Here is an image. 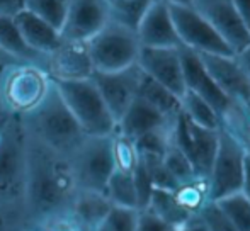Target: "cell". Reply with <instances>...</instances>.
Returning <instances> with one entry per match:
<instances>
[{"mask_svg": "<svg viewBox=\"0 0 250 231\" xmlns=\"http://www.w3.org/2000/svg\"><path fill=\"white\" fill-rule=\"evenodd\" d=\"M181 59H182V70H184V82L186 90H191L201 99H204L214 111H216L220 121H223L230 113H233L235 104L231 99H228L221 89L216 85L211 75L208 73L206 66L203 65L199 55L188 48H181Z\"/></svg>", "mask_w": 250, "mask_h": 231, "instance_id": "5bb4252c", "label": "cell"}, {"mask_svg": "<svg viewBox=\"0 0 250 231\" xmlns=\"http://www.w3.org/2000/svg\"><path fill=\"white\" fill-rule=\"evenodd\" d=\"M0 50H3L7 55L16 58L17 61L24 63H33L38 65L46 72V59L48 57L38 55L33 51L26 43H24L22 36H21L19 29L16 26L14 17L0 16Z\"/></svg>", "mask_w": 250, "mask_h": 231, "instance_id": "603a6c76", "label": "cell"}, {"mask_svg": "<svg viewBox=\"0 0 250 231\" xmlns=\"http://www.w3.org/2000/svg\"><path fill=\"white\" fill-rule=\"evenodd\" d=\"M19 119L27 136L65 156L66 160H70L80 143L87 138L66 104L63 102L53 80L43 102Z\"/></svg>", "mask_w": 250, "mask_h": 231, "instance_id": "7a4b0ae2", "label": "cell"}, {"mask_svg": "<svg viewBox=\"0 0 250 231\" xmlns=\"http://www.w3.org/2000/svg\"><path fill=\"white\" fill-rule=\"evenodd\" d=\"M199 58L221 92L250 113V78L237 58L220 55H199Z\"/></svg>", "mask_w": 250, "mask_h": 231, "instance_id": "2e32d148", "label": "cell"}, {"mask_svg": "<svg viewBox=\"0 0 250 231\" xmlns=\"http://www.w3.org/2000/svg\"><path fill=\"white\" fill-rule=\"evenodd\" d=\"M24 9H26L24 0H0V16L16 17Z\"/></svg>", "mask_w": 250, "mask_h": 231, "instance_id": "8d00e7d4", "label": "cell"}, {"mask_svg": "<svg viewBox=\"0 0 250 231\" xmlns=\"http://www.w3.org/2000/svg\"><path fill=\"white\" fill-rule=\"evenodd\" d=\"M51 78L41 66L16 61L0 70V107L3 116L22 117L46 97Z\"/></svg>", "mask_w": 250, "mask_h": 231, "instance_id": "3957f363", "label": "cell"}, {"mask_svg": "<svg viewBox=\"0 0 250 231\" xmlns=\"http://www.w3.org/2000/svg\"><path fill=\"white\" fill-rule=\"evenodd\" d=\"M24 231H89L85 230L70 212L48 216L36 221H27Z\"/></svg>", "mask_w": 250, "mask_h": 231, "instance_id": "1f68e13d", "label": "cell"}, {"mask_svg": "<svg viewBox=\"0 0 250 231\" xmlns=\"http://www.w3.org/2000/svg\"><path fill=\"white\" fill-rule=\"evenodd\" d=\"M142 48H182L170 16L168 3L153 0L136 26Z\"/></svg>", "mask_w": 250, "mask_h": 231, "instance_id": "ac0fdd59", "label": "cell"}, {"mask_svg": "<svg viewBox=\"0 0 250 231\" xmlns=\"http://www.w3.org/2000/svg\"><path fill=\"white\" fill-rule=\"evenodd\" d=\"M151 2L153 0H104L111 19L133 27L135 31Z\"/></svg>", "mask_w": 250, "mask_h": 231, "instance_id": "4316f807", "label": "cell"}, {"mask_svg": "<svg viewBox=\"0 0 250 231\" xmlns=\"http://www.w3.org/2000/svg\"><path fill=\"white\" fill-rule=\"evenodd\" d=\"M27 143L19 117H7L0 129V202H24Z\"/></svg>", "mask_w": 250, "mask_h": 231, "instance_id": "277c9868", "label": "cell"}, {"mask_svg": "<svg viewBox=\"0 0 250 231\" xmlns=\"http://www.w3.org/2000/svg\"><path fill=\"white\" fill-rule=\"evenodd\" d=\"M191 5L214 27L235 55L250 44V33L231 0H192Z\"/></svg>", "mask_w": 250, "mask_h": 231, "instance_id": "7c38bea8", "label": "cell"}, {"mask_svg": "<svg viewBox=\"0 0 250 231\" xmlns=\"http://www.w3.org/2000/svg\"><path fill=\"white\" fill-rule=\"evenodd\" d=\"M167 3H181V5H191L192 0H164Z\"/></svg>", "mask_w": 250, "mask_h": 231, "instance_id": "7bdbcfd3", "label": "cell"}, {"mask_svg": "<svg viewBox=\"0 0 250 231\" xmlns=\"http://www.w3.org/2000/svg\"><path fill=\"white\" fill-rule=\"evenodd\" d=\"M114 206L104 192L77 191L75 199L70 206V214L80 223L85 230L96 231L97 226L104 221Z\"/></svg>", "mask_w": 250, "mask_h": 231, "instance_id": "44dd1931", "label": "cell"}, {"mask_svg": "<svg viewBox=\"0 0 250 231\" xmlns=\"http://www.w3.org/2000/svg\"><path fill=\"white\" fill-rule=\"evenodd\" d=\"M24 5L26 10L41 17L60 31L68 12L70 0H24Z\"/></svg>", "mask_w": 250, "mask_h": 231, "instance_id": "83f0119b", "label": "cell"}, {"mask_svg": "<svg viewBox=\"0 0 250 231\" xmlns=\"http://www.w3.org/2000/svg\"><path fill=\"white\" fill-rule=\"evenodd\" d=\"M181 113L201 128L214 129V131L221 129V121L216 111L191 90H186L184 96L181 97Z\"/></svg>", "mask_w": 250, "mask_h": 231, "instance_id": "d4e9b609", "label": "cell"}, {"mask_svg": "<svg viewBox=\"0 0 250 231\" xmlns=\"http://www.w3.org/2000/svg\"><path fill=\"white\" fill-rule=\"evenodd\" d=\"M174 121H175V117L174 119L165 117V116L158 113L155 107H151L148 102H145L143 99L136 97L131 106L126 109V113L123 114L121 119L118 121L116 131L135 141V139L142 138L146 133L167 128V126H170Z\"/></svg>", "mask_w": 250, "mask_h": 231, "instance_id": "d6986e66", "label": "cell"}, {"mask_svg": "<svg viewBox=\"0 0 250 231\" xmlns=\"http://www.w3.org/2000/svg\"><path fill=\"white\" fill-rule=\"evenodd\" d=\"M94 72H119L136 65L142 44L136 31L109 19L96 36L87 41Z\"/></svg>", "mask_w": 250, "mask_h": 231, "instance_id": "8992f818", "label": "cell"}, {"mask_svg": "<svg viewBox=\"0 0 250 231\" xmlns=\"http://www.w3.org/2000/svg\"><path fill=\"white\" fill-rule=\"evenodd\" d=\"M198 218L206 231H237V228L227 218V214L220 209V206L213 201H208L203 206Z\"/></svg>", "mask_w": 250, "mask_h": 231, "instance_id": "e575fe53", "label": "cell"}, {"mask_svg": "<svg viewBox=\"0 0 250 231\" xmlns=\"http://www.w3.org/2000/svg\"><path fill=\"white\" fill-rule=\"evenodd\" d=\"M68 162L79 191L105 192V185L114 172L112 135L87 136Z\"/></svg>", "mask_w": 250, "mask_h": 231, "instance_id": "52a82bcc", "label": "cell"}, {"mask_svg": "<svg viewBox=\"0 0 250 231\" xmlns=\"http://www.w3.org/2000/svg\"><path fill=\"white\" fill-rule=\"evenodd\" d=\"M218 139L220 131L201 128L189 121L182 113L177 114L172 126V143L188 156L194 173L206 180L216 155Z\"/></svg>", "mask_w": 250, "mask_h": 231, "instance_id": "30bf717a", "label": "cell"}, {"mask_svg": "<svg viewBox=\"0 0 250 231\" xmlns=\"http://www.w3.org/2000/svg\"><path fill=\"white\" fill-rule=\"evenodd\" d=\"M168 9L182 48H188L198 55L235 57L223 38L192 5L168 3Z\"/></svg>", "mask_w": 250, "mask_h": 231, "instance_id": "9c48e42d", "label": "cell"}, {"mask_svg": "<svg viewBox=\"0 0 250 231\" xmlns=\"http://www.w3.org/2000/svg\"><path fill=\"white\" fill-rule=\"evenodd\" d=\"M7 117H3V119H0V129H2V126H3V121H5Z\"/></svg>", "mask_w": 250, "mask_h": 231, "instance_id": "f6af8a7d", "label": "cell"}, {"mask_svg": "<svg viewBox=\"0 0 250 231\" xmlns=\"http://www.w3.org/2000/svg\"><path fill=\"white\" fill-rule=\"evenodd\" d=\"M133 182H135L136 199H138V211H145L148 208L155 185L148 165L143 160H138V165H136L135 172H133Z\"/></svg>", "mask_w": 250, "mask_h": 231, "instance_id": "836d02e7", "label": "cell"}, {"mask_svg": "<svg viewBox=\"0 0 250 231\" xmlns=\"http://www.w3.org/2000/svg\"><path fill=\"white\" fill-rule=\"evenodd\" d=\"M112 158H114V170L128 173L135 172L140 160L135 141L118 131L112 133Z\"/></svg>", "mask_w": 250, "mask_h": 231, "instance_id": "f1b7e54d", "label": "cell"}, {"mask_svg": "<svg viewBox=\"0 0 250 231\" xmlns=\"http://www.w3.org/2000/svg\"><path fill=\"white\" fill-rule=\"evenodd\" d=\"M138 97L168 119L177 117V114L181 113V99L168 89H165L164 85L148 78L145 73H143L142 83H140Z\"/></svg>", "mask_w": 250, "mask_h": 231, "instance_id": "cb8c5ba5", "label": "cell"}, {"mask_svg": "<svg viewBox=\"0 0 250 231\" xmlns=\"http://www.w3.org/2000/svg\"><path fill=\"white\" fill-rule=\"evenodd\" d=\"M145 211L151 212L155 218L174 230L182 228L198 218L181 204L174 191H165V189H153L148 208Z\"/></svg>", "mask_w": 250, "mask_h": 231, "instance_id": "7402d4cb", "label": "cell"}, {"mask_svg": "<svg viewBox=\"0 0 250 231\" xmlns=\"http://www.w3.org/2000/svg\"><path fill=\"white\" fill-rule=\"evenodd\" d=\"M175 231H206V228L203 226V223L199 221V218H196L194 221L188 223L186 226H182V228L175 230Z\"/></svg>", "mask_w": 250, "mask_h": 231, "instance_id": "60d3db41", "label": "cell"}, {"mask_svg": "<svg viewBox=\"0 0 250 231\" xmlns=\"http://www.w3.org/2000/svg\"><path fill=\"white\" fill-rule=\"evenodd\" d=\"M90 78L96 83L101 97L104 99L105 106L111 111L112 117L116 119V124H118L121 116L138 97L143 72L138 65H133L129 68L119 70V72H94Z\"/></svg>", "mask_w": 250, "mask_h": 231, "instance_id": "8fae6325", "label": "cell"}, {"mask_svg": "<svg viewBox=\"0 0 250 231\" xmlns=\"http://www.w3.org/2000/svg\"><path fill=\"white\" fill-rule=\"evenodd\" d=\"M136 231H175L174 228L162 223L158 218H155L148 211H140L138 216V228Z\"/></svg>", "mask_w": 250, "mask_h": 231, "instance_id": "d590c367", "label": "cell"}, {"mask_svg": "<svg viewBox=\"0 0 250 231\" xmlns=\"http://www.w3.org/2000/svg\"><path fill=\"white\" fill-rule=\"evenodd\" d=\"M17 59L12 58L10 55H7L3 50H0V66H5V65H10V63H16Z\"/></svg>", "mask_w": 250, "mask_h": 231, "instance_id": "b9f144b4", "label": "cell"}, {"mask_svg": "<svg viewBox=\"0 0 250 231\" xmlns=\"http://www.w3.org/2000/svg\"><path fill=\"white\" fill-rule=\"evenodd\" d=\"M162 163H164L167 172L175 178V182H177L179 185L186 184V182L198 177V175L194 173V170H192V165L188 160V156H186L172 141H170V146L167 148V152H165L164 158H162Z\"/></svg>", "mask_w": 250, "mask_h": 231, "instance_id": "f546056e", "label": "cell"}, {"mask_svg": "<svg viewBox=\"0 0 250 231\" xmlns=\"http://www.w3.org/2000/svg\"><path fill=\"white\" fill-rule=\"evenodd\" d=\"M105 195L111 201L114 208L135 209L138 211V199H136L135 182H133V173L119 172L114 170L105 185Z\"/></svg>", "mask_w": 250, "mask_h": 231, "instance_id": "484cf974", "label": "cell"}, {"mask_svg": "<svg viewBox=\"0 0 250 231\" xmlns=\"http://www.w3.org/2000/svg\"><path fill=\"white\" fill-rule=\"evenodd\" d=\"M231 3L237 9L238 16L242 17L245 27H247L250 33V0H231Z\"/></svg>", "mask_w": 250, "mask_h": 231, "instance_id": "74e56055", "label": "cell"}, {"mask_svg": "<svg viewBox=\"0 0 250 231\" xmlns=\"http://www.w3.org/2000/svg\"><path fill=\"white\" fill-rule=\"evenodd\" d=\"M46 73L55 82H73L90 78L94 73L87 43L62 41L60 46L48 55Z\"/></svg>", "mask_w": 250, "mask_h": 231, "instance_id": "e0dca14e", "label": "cell"}, {"mask_svg": "<svg viewBox=\"0 0 250 231\" xmlns=\"http://www.w3.org/2000/svg\"><path fill=\"white\" fill-rule=\"evenodd\" d=\"M63 102L87 136H111L116 131V119L107 109L92 78L55 82Z\"/></svg>", "mask_w": 250, "mask_h": 231, "instance_id": "5b68a950", "label": "cell"}, {"mask_svg": "<svg viewBox=\"0 0 250 231\" xmlns=\"http://www.w3.org/2000/svg\"><path fill=\"white\" fill-rule=\"evenodd\" d=\"M14 20H16V26L22 36L24 43L38 55L48 57L62 43L60 31L41 17L34 16L29 10L24 9L22 12H19L14 17Z\"/></svg>", "mask_w": 250, "mask_h": 231, "instance_id": "ffe728a7", "label": "cell"}, {"mask_svg": "<svg viewBox=\"0 0 250 231\" xmlns=\"http://www.w3.org/2000/svg\"><path fill=\"white\" fill-rule=\"evenodd\" d=\"M26 143L27 178L24 206L27 219L36 221L48 216L68 212L79 191L70 162L27 135Z\"/></svg>", "mask_w": 250, "mask_h": 231, "instance_id": "6da1fadb", "label": "cell"}, {"mask_svg": "<svg viewBox=\"0 0 250 231\" xmlns=\"http://www.w3.org/2000/svg\"><path fill=\"white\" fill-rule=\"evenodd\" d=\"M111 19L104 0H70V7L60 29L62 41L87 43Z\"/></svg>", "mask_w": 250, "mask_h": 231, "instance_id": "9a60e30c", "label": "cell"}, {"mask_svg": "<svg viewBox=\"0 0 250 231\" xmlns=\"http://www.w3.org/2000/svg\"><path fill=\"white\" fill-rule=\"evenodd\" d=\"M27 221V211L22 201L0 202V231H24Z\"/></svg>", "mask_w": 250, "mask_h": 231, "instance_id": "d6a6232c", "label": "cell"}, {"mask_svg": "<svg viewBox=\"0 0 250 231\" xmlns=\"http://www.w3.org/2000/svg\"><path fill=\"white\" fill-rule=\"evenodd\" d=\"M136 65L148 78L181 99L186 92L181 48H142Z\"/></svg>", "mask_w": 250, "mask_h": 231, "instance_id": "4fadbf2b", "label": "cell"}, {"mask_svg": "<svg viewBox=\"0 0 250 231\" xmlns=\"http://www.w3.org/2000/svg\"><path fill=\"white\" fill-rule=\"evenodd\" d=\"M240 194L250 202V153L247 155V160H245V175H244V184H242Z\"/></svg>", "mask_w": 250, "mask_h": 231, "instance_id": "ab89813d", "label": "cell"}, {"mask_svg": "<svg viewBox=\"0 0 250 231\" xmlns=\"http://www.w3.org/2000/svg\"><path fill=\"white\" fill-rule=\"evenodd\" d=\"M0 70H2V66H0ZM3 117H7V116H3V113H2V107H0V119H3Z\"/></svg>", "mask_w": 250, "mask_h": 231, "instance_id": "ee69618b", "label": "cell"}, {"mask_svg": "<svg viewBox=\"0 0 250 231\" xmlns=\"http://www.w3.org/2000/svg\"><path fill=\"white\" fill-rule=\"evenodd\" d=\"M235 58H237V61L240 63V66L244 68V72L247 73V77L250 78V44L245 46L240 53L235 55Z\"/></svg>", "mask_w": 250, "mask_h": 231, "instance_id": "f35d334b", "label": "cell"}, {"mask_svg": "<svg viewBox=\"0 0 250 231\" xmlns=\"http://www.w3.org/2000/svg\"><path fill=\"white\" fill-rule=\"evenodd\" d=\"M140 211L125 208H112L96 231H136Z\"/></svg>", "mask_w": 250, "mask_h": 231, "instance_id": "4dcf8cb0", "label": "cell"}, {"mask_svg": "<svg viewBox=\"0 0 250 231\" xmlns=\"http://www.w3.org/2000/svg\"><path fill=\"white\" fill-rule=\"evenodd\" d=\"M249 152L225 129H220L218 150L208 175V197L216 202L242 191Z\"/></svg>", "mask_w": 250, "mask_h": 231, "instance_id": "ba28073f", "label": "cell"}]
</instances>
